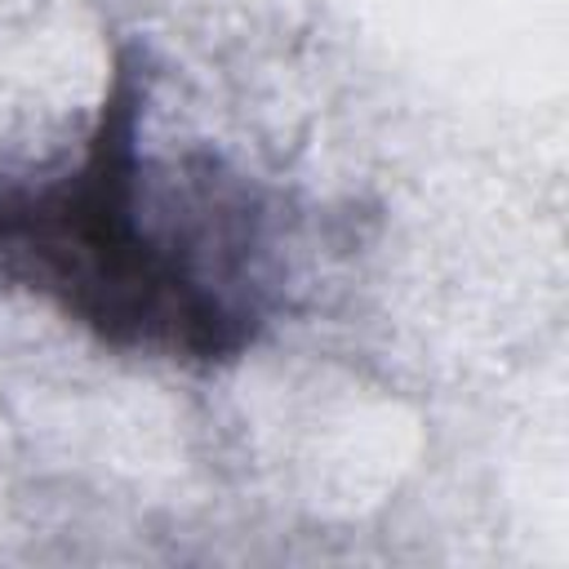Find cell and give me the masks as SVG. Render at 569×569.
Returning <instances> with one entry per match:
<instances>
[{
    "label": "cell",
    "mask_w": 569,
    "mask_h": 569,
    "mask_svg": "<svg viewBox=\"0 0 569 569\" xmlns=\"http://www.w3.org/2000/svg\"><path fill=\"white\" fill-rule=\"evenodd\" d=\"M271 218L218 156L142 151V71L120 62L80 164L0 178V280L116 347L213 365L271 316Z\"/></svg>",
    "instance_id": "cell-1"
}]
</instances>
